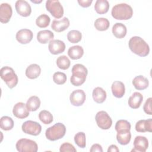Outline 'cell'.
I'll use <instances>...</instances> for the list:
<instances>
[{"instance_id": "1", "label": "cell", "mask_w": 152, "mask_h": 152, "mask_svg": "<svg viewBox=\"0 0 152 152\" xmlns=\"http://www.w3.org/2000/svg\"><path fill=\"white\" fill-rule=\"evenodd\" d=\"M128 46L134 53L140 56L144 57L149 54L150 48L148 45L139 36L132 37L129 40Z\"/></svg>"}, {"instance_id": "2", "label": "cell", "mask_w": 152, "mask_h": 152, "mask_svg": "<svg viewBox=\"0 0 152 152\" xmlns=\"http://www.w3.org/2000/svg\"><path fill=\"white\" fill-rule=\"evenodd\" d=\"M111 14L115 19L128 20L132 17L133 10L129 5L126 3L118 4L113 7Z\"/></svg>"}, {"instance_id": "3", "label": "cell", "mask_w": 152, "mask_h": 152, "mask_svg": "<svg viewBox=\"0 0 152 152\" xmlns=\"http://www.w3.org/2000/svg\"><path fill=\"white\" fill-rule=\"evenodd\" d=\"M72 75L70 78L71 84L74 86H80L86 81L88 74L87 68L80 64H75L72 68Z\"/></svg>"}, {"instance_id": "4", "label": "cell", "mask_w": 152, "mask_h": 152, "mask_svg": "<svg viewBox=\"0 0 152 152\" xmlns=\"http://www.w3.org/2000/svg\"><path fill=\"white\" fill-rule=\"evenodd\" d=\"M65 126L63 124L58 122L48 128L46 130L45 135L48 140L50 141H56L62 138L65 135Z\"/></svg>"}, {"instance_id": "5", "label": "cell", "mask_w": 152, "mask_h": 152, "mask_svg": "<svg viewBox=\"0 0 152 152\" xmlns=\"http://www.w3.org/2000/svg\"><path fill=\"white\" fill-rule=\"evenodd\" d=\"M0 72L1 78L10 88H12L17 86L18 81V77L12 68L8 66H4L1 69Z\"/></svg>"}, {"instance_id": "6", "label": "cell", "mask_w": 152, "mask_h": 152, "mask_svg": "<svg viewBox=\"0 0 152 152\" xmlns=\"http://www.w3.org/2000/svg\"><path fill=\"white\" fill-rule=\"evenodd\" d=\"M16 149L19 152H36L38 150L37 143L31 140L21 138L17 141Z\"/></svg>"}, {"instance_id": "7", "label": "cell", "mask_w": 152, "mask_h": 152, "mask_svg": "<svg viewBox=\"0 0 152 152\" xmlns=\"http://www.w3.org/2000/svg\"><path fill=\"white\" fill-rule=\"evenodd\" d=\"M46 8L55 18H60L64 15V8L58 0H48Z\"/></svg>"}, {"instance_id": "8", "label": "cell", "mask_w": 152, "mask_h": 152, "mask_svg": "<svg viewBox=\"0 0 152 152\" xmlns=\"http://www.w3.org/2000/svg\"><path fill=\"white\" fill-rule=\"evenodd\" d=\"M95 119L97 126L102 129H109L112 125L111 118L104 110L98 112L95 116Z\"/></svg>"}, {"instance_id": "9", "label": "cell", "mask_w": 152, "mask_h": 152, "mask_svg": "<svg viewBox=\"0 0 152 152\" xmlns=\"http://www.w3.org/2000/svg\"><path fill=\"white\" fill-rule=\"evenodd\" d=\"M21 129L25 134L34 136L39 135L42 131V126L40 124L31 120L24 122L21 126Z\"/></svg>"}, {"instance_id": "10", "label": "cell", "mask_w": 152, "mask_h": 152, "mask_svg": "<svg viewBox=\"0 0 152 152\" xmlns=\"http://www.w3.org/2000/svg\"><path fill=\"white\" fill-rule=\"evenodd\" d=\"M86 99L85 92L81 90H75L73 91L69 97L71 104L75 106H80L83 104Z\"/></svg>"}, {"instance_id": "11", "label": "cell", "mask_w": 152, "mask_h": 152, "mask_svg": "<svg viewBox=\"0 0 152 152\" xmlns=\"http://www.w3.org/2000/svg\"><path fill=\"white\" fill-rule=\"evenodd\" d=\"M17 13L24 17H28L31 12V8L30 4L24 0H18L15 4Z\"/></svg>"}, {"instance_id": "12", "label": "cell", "mask_w": 152, "mask_h": 152, "mask_svg": "<svg viewBox=\"0 0 152 152\" xmlns=\"http://www.w3.org/2000/svg\"><path fill=\"white\" fill-rule=\"evenodd\" d=\"M148 147V140L144 136H137L134 141V148L131 151L145 152Z\"/></svg>"}, {"instance_id": "13", "label": "cell", "mask_w": 152, "mask_h": 152, "mask_svg": "<svg viewBox=\"0 0 152 152\" xmlns=\"http://www.w3.org/2000/svg\"><path fill=\"white\" fill-rule=\"evenodd\" d=\"M12 113L14 116L19 119H24L28 116L29 110L27 107L26 104L23 102L17 103L13 107Z\"/></svg>"}, {"instance_id": "14", "label": "cell", "mask_w": 152, "mask_h": 152, "mask_svg": "<svg viewBox=\"0 0 152 152\" xmlns=\"http://www.w3.org/2000/svg\"><path fill=\"white\" fill-rule=\"evenodd\" d=\"M16 39L21 44H27L30 43L33 37V32L27 28L18 30L16 33Z\"/></svg>"}, {"instance_id": "15", "label": "cell", "mask_w": 152, "mask_h": 152, "mask_svg": "<svg viewBox=\"0 0 152 152\" xmlns=\"http://www.w3.org/2000/svg\"><path fill=\"white\" fill-rule=\"evenodd\" d=\"M12 14L11 6L8 3H2L0 5V21L7 23L10 21Z\"/></svg>"}, {"instance_id": "16", "label": "cell", "mask_w": 152, "mask_h": 152, "mask_svg": "<svg viewBox=\"0 0 152 152\" xmlns=\"http://www.w3.org/2000/svg\"><path fill=\"white\" fill-rule=\"evenodd\" d=\"M48 49L52 54L58 55L64 52L65 50V44L61 40H52L49 43Z\"/></svg>"}, {"instance_id": "17", "label": "cell", "mask_w": 152, "mask_h": 152, "mask_svg": "<svg viewBox=\"0 0 152 152\" xmlns=\"http://www.w3.org/2000/svg\"><path fill=\"white\" fill-rule=\"evenodd\" d=\"M69 20L67 17H64L60 20H53L51 27L56 32H62L68 28L69 26Z\"/></svg>"}, {"instance_id": "18", "label": "cell", "mask_w": 152, "mask_h": 152, "mask_svg": "<svg viewBox=\"0 0 152 152\" xmlns=\"http://www.w3.org/2000/svg\"><path fill=\"white\" fill-rule=\"evenodd\" d=\"M135 130L138 132H152V119H142L135 124Z\"/></svg>"}, {"instance_id": "19", "label": "cell", "mask_w": 152, "mask_h": 152, "mask_svg": "<svg viewBox=\"0 0 152 152\" xmlns=\"http://www.w3.org/2000/svg\"><path fill=\"white\" fill-rule=\"evenodd\" d=\"M113 95L117 98H121L124 96L125 92L124 84L120 81H114L111 86Z\"/></svg>"}, {"instance_id": "20", "label": "cell", "mask_w": 152, "mask_h": 152, "mask_svg": "<svg viewBox=\"0 0 152 152\" xmlns=\"http://www.w3.org/2000/svg\"><path fill=\"white\" fill-rule=\"evenodd\" d=\"M41 73L40 66L36 64H32L27 67L26 69V75L29 79L37 78Z\"/></svg>"}, {"instance_id": "21", "label": "cell", "mask_w": 152, "mask_h": 152, "mask_svg": "<svg viewBox=\"0 0 152 152\" xmlns=\"http://www.w3.org/2000/svg\"><path fill=\"white\" fill-rule=\"evenodd\" d=\"M143 100L142 95L139 92H134L129 98L128 103L130 107L132 109H138L141 104Z\"/></svg>"}, {"instance_id": "22", "label": "cell", "mask_w": 152, "mask_h": 152, "mask_svg": "<svg viewBox=\"0 0 152 152\" xmlns=\"http://www.w3.org/2000/svg\"><path fill=\"white\" fill-rule=\"evenodd\" d=\"M54 37L53 33L49 30H43L39 31L37 34V40L42 44H46L53 40Z\"/></svg>"}, {"instance_id": "23", "label": "cell", "mask_w": 152, "mask_h": 152, "mask_svg": "<svg viewBox=\"0 0 152 152\" xmlns=\"http://www.w3.org/2000/svg\"><path fill=\"white\" fill-rule=\"evenodd\" d=\"M132 84L138 90H143L147 88L149 85L148 79L142 75L136 76L132 80Z\"/></svg>"}, {"instance_id": "24", "label": "cell", "mask_w": 152, "mask_h": 152, "mask_svg": "<svg viewBox=\"0 0 152 152\" xmlns=\"http://www.w3.org/2000/svg\"><path fill=\"white\" fill-rule=\"evenodd\" d=\"M112 33L118 39L124 38L127 32L126 26L121 23H116L112 27Z\"/></svg>"}, {"instance_id": "25", "label": "cell", "mask_w": 152, "mask_h": 152, "mask_svg": "<svg viewBox=\"0 0 152 152\" xmlns=\"http://www.w3.org/2000/svg\"><path fill=\"white\" fill-rule=\"evenodd\" d=\"M131 139V134L130 130H121L117 132L116 140L121 145L128 144Z\"/></svg>"}, {"instance_id": "26", "label": "cell", "mask_w": 152, "mask_h": 152, "mask_svg": "<svg viewBox=\"0 0 152 152\" xmlns=\"http://www.w3.org/2000/svg\"><path fill=\"white\" fill-rule=\"evenodd\" d=\"M93 100L97 103H103L106 99V92L102 87H97L94 88L92 93Z\"/></svg>"}, {"instance_id": "27", "label": "cell", "mask_w": 152, "mask_h": 152, "mask_svg": "<svg viewBox=\"0 0 152 152\" xmlns=\"http://www.w3.org/2000/svg\"><path fill=\"white\" fill-rule=\"evenodd\" d=\"M83 54L84 49L81 46L79 45L71 46L68 50V55L69 57L73 60L80 59L83 56Z\"/></svg>"}, {"instance_id": "28", "label": "cell", "mask_w": 152, "mask_h": 152, "mask_svg": "<svg viewBox=\"0 0 152 152\" xmlns=\"http://www.w3.org/2000/svg\"><path fill=\"white\" fill-rule=\"evenodd\" d=\"M94 10L99 14H106L109 9V3L107 0H97L94 4Z\"/></svg>"}, {"instance_id": "29", "label": "cell", "mask_w": 152, "mask_h": 152, "mask_svg": "<svg viewBox=\"0 0 152 152\" xmlns=\"http://www.w3.org/2000/svg\"><path fill=\"white\" fill-rule=\"evenodd\" d=\"M40 100L36 96H32L27 100L26 106L29 111L34 112L37 110L40 106Z\"/></svg>"}, {"instance_id": "30", "label": "cell", "mask_w": 152, "mask_h": 152, "mask_svg": "<svg viewBox=\"0 0 152 152\" xmlns=\"http://www.w3.org/2000/svg\"><path fill=\"white\" fill-rule=\"evenodd\" d=\"M94 26L95 28L99 31H105L107 30L110 26L109 21L103 17L97 18L95 21Z\"/></svg>"}, {"instance_id": "31", "label": "cell", "mask_w": 152, "mask_h": 152, "mask_svg": "<svg viewBox=\"0 0 152 152\" xmlns=\"http://www.w3.org/2000/svg\"><path fill=\"white\" fill-rule=\"evenodd\" d=\"M14 121L12 119L8 116H4L1 117L0 120V127L2 130L9 131L14 127Z\"/></svg>"}, {"instance_id": "32", "label": "cell", "mask_w": 152, "mask_h": 152, "mask_svg": "<svg viewBox=\"0 0 152 152\" xmlns=\"http://www.w3.org/2000/svg\"><path fill=\"white\" fill-rule=\"evenodd\" d=\"M39 118L40 121L45 125L50 124L53 120L52 114L46 110H43L39 112Z\"/></svg>"}, {"instance_id": "33", "label": "cell", "mask_w": 152, "mask_h": 152, "mask_svg": "<svg viewBox=\"0 0 152 152\" xmlns=\"http://www.w3.org/2000/svg\"><path fill=\"white\" fill-rule=\"evenodd\" d=\"M67 39L71 43H77L81 41L82 39V34L78 30H72L68 33Z\"/></svg>"}, {"instance_id": "34", "label": "cell", "mask_w": 152, "mask_h": 152, "mask_svg": "<svg viewBox=\"0 0 152 152\" xmlns=\"http://www.w3.org/2000/svg\"><path fill=\"white\" fill-rule=\"evenodd\" d=\"M71 62L69 58L65 55L59 56L56 59L57 66L63 70L67 69L70 66Z\"/></svg>"}, {"instance_id": "35", "label": "cell", "mask_w": 152, "mask_h": 152, "mask_svg": "<svg viewBox=\"0 0 152 152\" xmlns=\"http://www.w3.org/2000/svg\"><path fill=\"white\" fill-rule=\"evenodd\" d=\"M50 22V17L45 14L39 15L36 20V25L40 28H45L48 27Z\"/></svg>"}, {"instance_id": "36", "label": "cell", "mask_w": 152, "mask_h": 152, "mask_svg": "<svg viewBox=\"0 0 152 152\" xmlns=\"http://www.w3.org/2000/svg\"><path fill=\"white\" fill-rule=\"evenodd\" d=\"M74 141L75 144L80 148H84L86 145V134L83 132H78L74 136Z\"/></svg>"}, {"instance_id": "37", "label": "cell", "mask_w": 152, "mask_h": 152, "mask_svg": "<svg viewBox=\"0 0 152 152\" xmlns=\"http://www.w3.org/2000/svg\"><path fill=\"white\" fill-rule=\"evenodd\" d=\"M131 128V124L128 121L124 119H120L118 121L115 127L116 132L121 130H130Z\"/></svg>"}, {"instance_id": "38", "label": "cell", "mask_w": 152, "mask_h": 152, "mask_svg": "<svg viewBox=\"0 0 152 152\" xmlns=\"http://www.w3.org/2000/svg\"><path fill=\"white\" fill-rule=\"evenodd\" d=\"M53 80L56 84H64L66 81V75L64 72H56L53 75Z\"/></svg>"}, {"instance_id": "39", "label": "cell", "mask_w": 152, "mask_h": 152, "mask_svg": "<svg viewBox=\"0 0 152 152\" xmlns=\"http://www.w3.org/2000/svg\"><path fill=\"white\" fill-rule=\"evenodd\" d=\"M59 151L60 152H76L77 150L72 144L69 142H64L62 144H61L59 148Z\"/></svg>"}, {"instance_id": "40", "label": "cell", "mask_w": 152, "mask_h": 152, "mask_svg": "<svg viewBox=\"0 0 152 152\" xmlns=\"http://www.w3.org/2000/svg\"><path fill=\"white\" fill-rule=\"evenodd\" d=\"M151 102H152V98L149 97L148 99H147V100L145 101V102L144 104V106H143V109H144V112L149 115H152Z\"/></svg>"}, {"instance_id": "41", "label": "cell", "mask_w": 152, "mask_h": 152, "mask_svg": "<svg viewBox=\"0 0 152 152\" xmlns=\"http://www.w3.org/2000/svg\"><path fill=\"white\" fill-rule=\"evenodd\" d=\"M92 2V0H78V3L79 4V5L84 8L90 7Z\"/></svg>"}, {"instance_id": "42", "label": "cell", "mask_w": 152, "mask_h": 152, "mask_svg": "<svg viewBox=\"0 0 152 152\" xmlns=\"http://www.w3.org/2000/svg\"><path fill=\"white\" fill-rule=\"evenodd\" d=\"M90 151L91 152H96V151L102 152L103 151V148H102L101 145H100L99 144H94L91 147V148H90Z\"/></svg>"}, {"instance_id": "43", "label": "cell", "mask_w": 152, "mask_h": 152, "mask_svg": "<svg viewBox=\"0 0 152 152\" xmlns=\"http://www.w3.org/2000/svg\"><path fill=\"white\" fill-rule=\"evenodd\" d=\"M119 148L116 145H114V144L110 145L107 149V152H119Z\"/></svg>"}, {"instance_id": "44", "label": "cell", "mask_w": 152, "mask_h": 152, "mask_svg": "<svg viewBox=\"0 0 152 152\" xmlns=\"http://www.w3.org/2000/svg\"><path fill=\"white\" fill-rule=\"evenodd\" d=\"M42 1H31V2H33V3H40V2H42Z\"/></svg>"}]
</instances>
